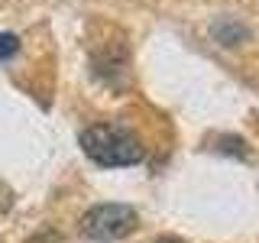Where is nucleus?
<instances>
[{
	"instance_id": "1",
	"label": "nucleus",
	"mask_w": 259,
	"mask_h": 243,
	"mask_svg": "<svg viewBox=\"0 0 259 243\" xmlns=\"http://www.w3.org/2000/svg\"><path fill=\"white\" fill-rule=\"evenodd\" d=\"M81 149L84 156L97 162L104 169H117V166H136L143 162V146L130 130L113 127V124H94L81 133Z\"/></svg>"
},
{
	"instance_id": "4",
	"label": "nucleus",
	"mask_w": 259,
	"mask_h": 243,
	"mask_svg": "<svg viewBox=\"0 0 259 243\" xmlns=\"http://www.w3.org/2000/svg\"><path fill=\"white\" fill-rule=\"evenodd\" d=\"M156 243H182V240H175V237H159Z\"/></svg>"
},
{
	"instance_id": "2",
	"label": "nucleus",
	"mask_w": 259,
	"mask_h": 243,
	"mask_svg": "<svg viewBox=\"0 0 259 243\" xmlns=\"http://www.w3.org/2000/svg\"><path fill=\"white\" fill-rule=\"evenodd\" d=\"M136 227V211L130 205H97L81 217V230L94 240H120Z\"/></svg>"
},
{
	"instance_id": "3",
	"label": "nucleus",
	"mask_w": 259,
	"mask_h": 243,
	"mask_svg": "<svg viewBox=\"0 0 259 243\" xmlns=\"http://www.w3.org/2000/svg\"><path fill=\"white\" fill-rule=\"evenodd\" d=\"M16 52H20V39H16L13 32H0V62L13 59Z\"/></svg>"
}]
</instances>
